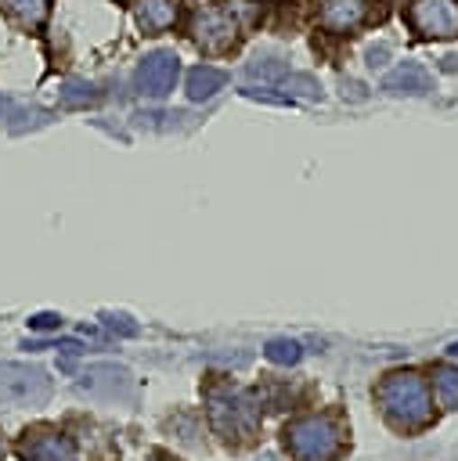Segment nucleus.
<instances>
[{"instance_id": "nucleus-1", "label": "nucleus", "mask_w": 458, "mask_h": 461, "mask_svg": "<svg viewBox=\"0 0 458 461\" xmlns=\"http://www.w3.org/2000/svg\"><path fill=\"white\" fill-rule=\"evenodd\" d=\"M375 400L393 429H422L433 418V389L418 371H393L379 382Z\"/></svg>"}, {"instance_id": "nucleus-2", "label": "nucleus", "mask_w": 458, "mask_h": 461, "mask_svg": "<svg viewBox=\"0 0 458 461\" xmlns=\"http://www.w3.org/2000/svg\"><path fill=\"white\" fill-rule=\"evenodd\" d=\"M281 439L296 461H335L343 450V425L332 414H303L281 429Z\"/></svg>"}, {"instance_id": "nucleus-3", "label": "nucleus", "mask_w": 458, "mask_h": 461, "mask_svg": "<svg viewBox=\"0 0 458 461\" xmlns=\"http://www.w3.org/2000/svg\"><path fill=\"white\" fill-rule=\"evenodd\" d=\"M50 378L43 367L0 364V407H40L50 400Z\"/></svg>"}, {"instance_id": "nucleus-4", "label": "nucleus", "mask_w": 458, "mask_h": 461, "mask_svg": "<svg viewBox=\"0 0 458 461\" xmlns=\"http://www.w3.org/2000/svg\"><path fill=\"white\" fill-rule=\"evenodd\" d=\"M191 40L198 50L206 54H224L238 43V32H242V22L227 11V7H206V11H195L191 18Z\"/></svg>"}, {"instance_id": "nucleus-5", "label": "nucleus", "mask_w": 458, "mask_h": 461, "mask_svg": "<svg viewBox=\"0 0 458 461\" xmlns=\"http://www.w3.org/2000/svg\"><path fill=\"white\" fill-rule=\"evenodd\" d=\"M408 25L426 40H454L458 36V0H411Z\"/></svg>"}, {"instance_id": "nucleus-6", "label": "nucleus", "mask_w": 458, "mask_h": 461, "mask_svg": "<svg viewBox=\"0 0 458 461\" xmlns=\"http://www.w3.org/2000/svg\"><path fill=\"white\" fill-rule=\"evenodd\" d=\"M177 76H180V58L173 50H151L141 58V65L133 72V86L141 97L155 101V97H166L173 90Z\"/></svg>"}, {"instance_id": "nucleus-7", "label": "nucleus", "mask_w": 458, "mask_h": 461, "mask_svg": "<svg viewBox=\"0 0 458 461\" xmlns=\"http://www.w3.org/2000/svg\"><path fill=\"white\" fill-rule=\"evenodd\" d=\"M209 421L220 436H238V432H249L252 429V411H249V400L234 396V393H213L209 396Z\"/></svg>"}, {"instance_id": "nucleus-8", "label": "nucleus", "mask_w": 458, "mask_h": 461, "mask_svg": "<svg viewBox=\"0 0 458 461\" xmlns=\"http://www.w3.org/2000/svg\"><path fill=\"white\" fill-rule=\"evenodd\" d=\"M79 389L87 396H101V400H115L130 393V371L115 367V364H90L79 375Z\"/></svg>"}, {"instance_id": "nucleus-9", "label": "nucleus", "mask_w": 458, "mask_h": 461, "mask_svg": "<svg viewBox=\"0 0 458 461\" xmlns=\"http://www.w3.org/2000/svg\"><path fill=\"white\" fill-rule=\"evenodd\" d=\"M18 450L25 461H76V443L61 432H50V429L25 432Z\"/></svg>"}, {"instance_id": "nucleus-10", "label": "nucleus", "mask_w": 458, "mask_h": 461, "mask_svg": "<svg viewBox=\"0 0 458 461\" xmlns=\"http://www.w3.org/2000/svg\"><path fill=\"white\" fill-rule=\"evenodd\" d=\"M364 18H368L364 0H325L321 14H317L321 29H328V32H353L357 25H364Z\"/></svg>"}, {"instance_id": "nucleus-11", "label": "nucleus", "mask_w": 458, "mask_h": 461, "mask_svg": "<svg viewBox=\"0 0 458 461\" xmlns=\"http://www.w3.org/2000/svg\"><path fill=\"white\" fill-rule=\"evenodd\" d=\"M429 86H433L429 72H426L422 65H415V61L397 65V68L386 72V79H382V90L393 94V97H422V94H429Z\"/></svg>"}, {"instance_id": "nucleus-12", "label": "nucleus", "mask_w": 458, "mask_h": 461, "mask_svg": "<svg viewBox=\"0 0 458 461\" xmlns=\"http://www.w3.org/2000/svg\"><path fill=\"white\" fill-rule=\"evenodd\" d=\"M177 0H137L133 4V22L141 32L155 36V32H166L177 25Z\"/></svg>"}, {"instance_id": "nucleus-13", "label": "nucleus", "mask_w": 458, "mask_h": 461, "mask_svg": "<svg viewBox=\"0 0 458 461\" xmlns=\"http://www.w3.org/2000/svg\"><path fill=\"white\" fill-rule=\"evenodd\" d=\"M224 83H227V72L224 68H216V65H195L188 72L184 90H188L191 101H209L216 90H224Z\"/></svg>"}, {"instance_id": "nucleus-14", "label": "nucleus", "mask_w": 458, "mask_h": 461, "mask_svg": "<svg viewBox=\"0 0 458 461\" xmlns=\"http://www.w3.org/2000/svg\"><path fill=\"white\" fill-rule=\"evenodd\" d=\"M47 4L50 0H0V7L25 29H40L47 18Z\"/></svg>"}, {"instance_id": "nucleus-15", "label": "nucleus", "mask_w": 458, "mask_h": 461, "mask_svg": "<svg viewBox=\"0 0 458 461\" xmlns=\"http://www.w3.org/2000/svg\"><path fill=\"white\" fill-rule=\"evenodd\" d=\"M433 389H436L444 407L458 411V364H440L433 371Z\"/></svg>"}, {"instance_id": "nucleus-16", "label": "nucleus", "mask_w": 458, "mask_h": 461, "mask_svg": "<svg viewBox=\"0 0 458 461\" xmlns=\"http://www.w3.org/2000/svg\"><path fill=\"white\" fill-rule=\"evenodd\" d=\"M263 357H267L270 364L292 367V364H299V357H303V346H299L296 339H289V335H278V339H270V342L263 346Z\"/></svg>"}, {"instance_id": "nucleus-17", "label": "nucleus", "mask_w": 458, "mask_h": 461, "mask_svg": "<svg viewBox=\"0 0 458 461\" xmlns=\"http://www.w3.org/2000/svg\"><path fill=\"white\" fill-rule=\"evenodd\" d=\"M97 86L94 83H83V79H69L61 86V104L65 108H87V104H97Z\"/></svg>"}, {"instance_id": "nucleus-18", "label": "nucleus", "mask_w": 458, "mask_h": 461, "mask_svg": "<svg viewBox=\"0 0 458 461\" xmlns=\"http://www.w3.org/2000/svg\"><path fill=\"white\" fill-rule=\"evenodd\" d=\"M285 94H296V97H307V101H321V83L314 76H303V72H289L281 79Z\"/></svg>"}, {"instance_id": "nucleus-19", "label": "nucleus", "mask_w": 458, "mask_h": 461, "mask_svg": "<svg viewBox=\"0 0 458 461\" xmlns=\"http://www.w3.org/2000/svg\"><path fill=\"white\" fill-rule=\"evenodd\" d=\"M245 76L249 79H285L289 72H285V61H278V58H256V61H249L245 65Z\"/></svg>"}, {"instance_id": "nucleus-20", "label": "nucleus", "mask_w": 458, "mask_h": 461, "mask_svg": "<svg viewBox=\"0 0 458 461\" xmlns=\"http://www.w3.org/2000/svg\"><path fill=\"white\" fill-rule=\"evenodd\" d=\"M29 328H36V331H58L61 328V317L50 313V310H43V313H32L29 317Z\"/></svg>"}, {"instance_id": "nucleus-21", "label": "nucleus", "mask_w": 458, "mask_h": 461, "mask_svg": "<svg viewBox=\"0 0 458 461\" xmlns=\"http://www.w3.org/2000/svg\"><path fill=\"white\" fill-rule=\"evenodd\" d=\"M105 324L119 335H137V324H130V317H123V313H105Z\"/></svg>"}, {"instance_id": "nucleus-22", "label": "nucleus", "mask_w": 458, "mask_h": 461, "mask_svg": "<svg viewBox=\"0 0 458 461\" xmlns=\"http://www.w3.org/2000/svg\"><path fill=\"white\" fill-rule=\"evenodd\" d=\"M18 119H29V126H43V122H47V112L29 108V112H18ZM22 126H25V122H11V130H14V133H22Z\"/></svg>"}, {"instance_id": "nucleus-23", "label": "nucleus", "mask_w": 458, "mask_h": 461, "mask_svg": "<svg viewBox=\"0 0 458 461\" xmlns=\"http://www.w3.org/2000/svg\"><path fill=\"white\" fill-rule=\"evenodd\" d=\"M346 94H350L353 101H364V97H368V94H364V86H361V83H353V79H350V83H343V97H346Z\"/></svg>"}, {"instance_id": "nucleus-24", "label": "nucleus", "mask_w": 458, "mask_h": 461, "mask_svg": "<svg viewBox=\"0 0 458 461\" xmlns=\"http://www.w3.org/2000/svg\"><path fill=\"white\" fill-rule=\"evenodd\" d=\"M382 61H386V47H371V50H368V65L375 68V65H382Z\"/></svg>"}, {"instance_id": "nucleus-25", "label": "nucleus", "mask_w": 458, "mask_h": 461, "mask_svg": "<svg viewBox=\"0 0 458 461\" xmlns=\"http://www.w3.org/2000/svg\"><path fill=\"white\" fill-rule=\"evenodd\" d=\"M256 461H285V457H278V454H274V450H267V454H260V457H256Z\"/></svg>"}, {"instance_id": "nucleus-26", "label": "nucleus", "mask_w": 458, "mask_h": 461, "mask_svg": "<svg viewBox=\"0 0 458 461\" xmlns=\"http://www.w3.org/2000/svg\"><path fill=\"white\" fill-rule=\"evenodd\" d=\"M447 353H451V357L458 360V342H451V349H447Z\"/></svg>"}, {"instance_id": "nucleus-27", "label": "nucleus", "mask_w": 458, "mask_h": 461, "mask_svg": "<svg viewBox=\"0 0 458 461\" xmlns=\"http://www.w3.org/2000/svg\"><path fill=\"white\" fill-rule=\"evenodd\" d=\"M4 112H7V101H4V97H0V119H4Z\"/></svg>"}, {"instance_id": "nucleus-28", "label": "nucleus", "mask_w": 458, "mask_h": 461, "mask_svg": "<svg viewBox=\"0 0 458 461\" xmlns=\"http://www.w3.org/2000/svg\"><path fill=\"white\" fill-rule=\"evenodd\" d=\"M0 457H4V439H0Z\"/></svg>"}]
</instances>
